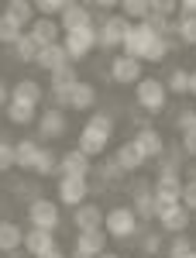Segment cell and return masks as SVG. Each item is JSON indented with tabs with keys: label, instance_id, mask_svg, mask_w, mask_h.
<instances>
[{
	"label": "cell",
	"instance_id": "cell-1",
	"mask_svg": "<svg viewBox=\"0 0 196 258\" xmlns=\"http://www.w3.org/2000/svg\"><path fill=\"white\" fill-rule=\"evenodd\" d=\"M120 48H124V55H131V59H138V62H162L176 48V38H158L145 21H138V24L127 28Z\"/></svg>",
	"mask_w": 196,
	"mask_h": 258
},
{
	"label": "cell",
	"instance_id": "cell-2",
	"mask_svg": "<svg viewBox=\"0 0 196 258\" xmlns=\"http://www.w3.org/2000/svg\"><path fill=\"white\" fill-rule=\"evenodd\" d=\"M110 135H114V117L110 114H90V120L83 124V131H79V152L86 155V159H97L103 155V148L110 145Z\"/></svg>",
	"mask_w": 196,
	"mask_h": 258
},
{
	"label": "cell",
	"instance_id": "cell-3",
	"mask_svg": "<svg viewBox=\"0 0 196 258\" xmlns=\"http://www.w3.org/2000/svg\"><path fill=\"white\" fill-rule=\"evenodd\" d=\"M127 28H131V21L124 18V14H107V18L97 21V45L100 52H114L124 45V35H127Z\"/></svg>",
	"mask_w": 196,
	"mask_h": 258
},
{
	"label": "cell",
	"instance_id": "cell-4",
	"mask_svg": "<svg viewBox=\"0 0 196 258\" xmlns=\"http://www.w3.org/2000/svg\"><path fill=\"white\" fill-rule=\"evenodd\" d=\"M103 231H107V238H117V241H127L138 234V217L131 207H114V210H107L103 214Z\"/></svg>",
	"mask_w": 196,
	"mask_h": 258
},
{
	"label": "cell",
	"instance_id": "cell-5",
	"mask_svg": "<svg viewBox=\"0 0 196 258\" xmlns=\"http://www.w3.org/2000/svg\"><path fill=\"white\" fill-rule=\"evenodd\" d=\"M165 97H169V90H165V83L155 80V76H148V80H141L135 86L138 107L148 110V114H162V110H165Z\"/></svg>",
	"mask_w": 196,
	"mask_h": 258
},
{
	"label": "cell",
	"instance_id": "cell-6",
	"mask_svg": "<svg viewBox=\"0 0 196 258\" xmlns=\"http://www.w3.org/2000/svg\"><path fill=\"white\" fill-rule=\"evenodd\" d=\"M28 220H31V227L35 231H52L55 234V227L62 224V214H59V203L55 200H35V203H28Z\"/></svg>",
	"mask_w": 196,
	"mask_h": 258
},
{
	"label": "cell",
	"instance_id": "cell-7",
	"mask_svg": "<svg viewBox=\"0 0 196 258\" xmlns=\"http://www.w3.org/2000/svg\"><path fill=\"white\" fill-rule=\"evenodd\" d=\"M62 48H66L69 62H83L93 48H97V28H79V31L62 35Z\"/></svg>",
	"mask_w": 196,
	"mask_h": 258
},
{
	"label": "cell",
	"instance_id": "cell-8",
	"mask_svg": "<svg viewBox=\"0 0 196 258\" xmlns=\"http://www.w3.org/2000/svg\"><path fill=\"white\" fill-rule=\"evenodd\" d=\"M131 210H135L138 220L155 217V182H148V179H135L131 182Z\"/></svg>",
	"mask_w": 196,
	"mask_h": 258
},
{
	"label": "cell",
	"instance_id": "cell-9",
	"mask_svg": "<svg viewBox=\"0 0 196 258\" xmlns=\"http://www.w3.org/2000/svg\"><path fill=\"white\" fill-rule=\"evenodd\" d=\"M93 186L86 182V179H79V176H62L59 179V203H66V207H83L86 203V193H90Z\"/></svg>",
	"mask_w": 196,
	"mask_h": 258
},
{
	"label": "cell",
	"instance_id": "cell-10",
	"mask_svg": "<svg viewBox=\"0 0 196 258\" xmlns=\"http://www.w3.org/2000/svg\"><path fill=\"white\" fill-rule=\"evenodd\" d=\"M107 248V231H79L76 234V248H73V258H100Z\"/></svg>",
	"mask_w": 196,
	"mask_h": 258
},
{
	"label": "cell",
	"instance_id": "cell-11",
	"mask_svg": "<svg viewBox=\"0 0 196 258\" xmlns=\"http://www.w3.org/2000/svg\"><path fill=\"white\" fill-rule=\"evenodd\" d=\"M59 28H62V35H69V31H79V28H97V21L90 18V7H86V4H69V0H66Z\"/></svg>",
	"mask_w": 196,
	"mask_h": 258
},
{
	"label": "cell",
	"instance_id": "cell-12",
	"mask_svg": "<svg viewBox=\"0 0 196 258\" xmlns=\"http://www.w3.org/2000/svg\"><path fill=\"white\" fill-rule=\"evenodd\" d=\"M24 251L31 258H48V255H55L59 248H55V234L52 231H24Z\"/></svg>",
	"mask_w": 196,
	"mask_h": 258
},
{
	"label": "cell",
	"instance_id": "cell-13",
	"mask_svg": "<svg viewBox=\"0 0 196 258\" xmlns=\"http://www.w3.org/2000/svg\"><path fill=\"white\" fill-rule=\"evenodd\" d=\"M28 35L35 38L38 48H48V45H59L62 41V28H59V21H52V18H35V24L28 28Z\"/></svg>",
	"mask_w": 196,
	"mask_h": 258
},
{
	"label": "cell",
	"instance_id": "cell-14",
	"mask_svg": "<svg viewBox=\"0 0 196 258\" xmlns=\"http://www.w3.org/2000/svg\"><path fill=\"white\" fill-rule=\"evenodd\" d=\"M110 80L120 83V86H127V83H141V62L131 59V55H117V59L110 62Z\"/></svg>",
	"mask_w": 196,
	"mask_h": 258
},
{
	"label": "cell",
	"instance_id": "cell-15",
	"mask_svg": "<svg viewBox=\"0 0 196 258\" xmlns=\"http://www.w3.org/2000/svg\"><path fill=\"white\" fill-rule=\"evenodd\" d=\"M90 169H93V165H90V159H86L79 148H69L66 155H59V179H62V176H79V179H86V176H90Z\"/></svg>",
	"mask_w": 196,
	"mask_h": 258
},
{
	"label": "cell",
	"instance_id": "cell-16",
	"mask_svg": "<svg viewBox=\"0 0 196 258\" xmlns=\"http://www.w3.org/2000/svg\"><path fill=\"white\" fill-rule=\"evenodd\" d=\"M114 162H117L120 172H138L148 159H145V152L138 148V141H124L117 152H114Z\"/></svg>",
	"mask_w": 196,
	"mask_h": 258
},
{
	"label": "cell",
	"instance_id": "cell-17",
	"mask_svg": "<svg viewBox=\"0 0 196 258\" xmlns=\"http://www.w3.org/2000/svg\"><path fill=\"white\" fill-rule=\"evenodd\" d=\"M66 131H69V124H66V110L48 107V110L38 117V135H41V138H62Z\"/></svg>",
	"mask_w": 196,
	"mask_h": 258
},
{
	"label": "cell",
	"instance_id": "cell-18",
	"mask_svg": "<svg viewBox=\"0 0 196 258\" xmlns=\"http://www.w3.org/2000/svg\"><path fill=\"white\" fill-rule=\"evenodd\" d=\"M73 224H76V231H100L103 227V210L97 203H83V207L73 210Z\"/></svg>",
	"mask_w": 196,
	"mask_h": 258
},
{
	"label": "cell",
	"instance_id": "cell-19",
	"mask_svg": "<svg viewBox=\"0 0 196 258\" xmlns=\"http://www.w3.org/2000/svg\"><path fill=\"white\" fill-rule=\"evenodd\" d=\"M135 141H138V148L145 152V159H162L165 155V141H162V135L155 127H141Z\"/></svg>",
	"mask_w": 196,
	"mask_h": 258
},
{
	"label": "cell",
	"instance_id": "cell-20",
	"mask_svg": "<svg viewBox=\"0 0 196 258\" xmlns=\"http://www.w3.org/2000/svg\"><path fill=\"white\" fill-rule=\"evenodd\" d=\"M97 103V86L93 83H83L79 80L73 90H69V110H93Z\"/></svg>",
	"mask_w": 196,
	"mask_h": 258
},
{
	"label": "cell",
	"instance_id": "cell-21",
	"mask_svg": "<svg viewBox=\"0 0 196 258\" xmlns=\"http://www.w3.org/2000/svg\"><path fill=\"white\" fill-rule=\"evenodd\" d=\"M24 248V231L11 220H0V255H11Z\"/></svg>",
	"mask_w": 196,
	"mask_h": 258
},
{
	"label": "cell",
	"instance_id": "cell-22",
	"mask_svg": "<svg viewBox=\"0 0 196 258\" xmlns=\"http://www.w3.org/2000/svg\"><path fill=\"white\" fill-rule=\"evenodd\" d=\"M189 217H193V214H189V210L179 203V207H172L169 214H162V217H158V224H162V231H169V234H186Z\"/></svg>",
	"mask_w": 196,
	"mask_h": 258
},
{
	"label": "cell",
	"instance_id": "cell-23",
	"mask_svg": "<svg viewBox=\"0 0 196 258\" xmlns=\"http://www.w3.org/2000/svg\"><path fill=\"white\" fill-rule=\"evenodd\" d=\"M35 66H41L45 73H55V69H62V66H69V55H66V48L59 45H48V48H41L38 59H35Z\"/></svg>",
	"mask_w": 196,
	"mask_h": 258
},
{
	"label": "cell",
	"instance_id": "cell-24",
	"mask_svg": "<svg viewBox=\"0 0 196 258\" xmlns=\"http://www.w3.org/2000/svg\"><path fill=\"white\" fill-rule=\"evenodd\" d=\"M38 155H41V145L38 141H18L14 145V162H18V169H35L38 165Z\"/></svg>",
	"mask_w": 196,
	"mask_h": 258
},
{
	"label": "cell",
	"instance_id": "cell-25",
	"mask_svg": "<svg viewBox=\"0 0 196 258\" xmlns=\"http://www.w3.org/2000/svg\"><path fill=\"white\" fill-rule=\"evenodd\" d=\"M155 193H158V197L182 200V176H179V172H158V179H155Z\"/></svg>",
	"mask_w": 196,
	"mask_h": 258
},
{
	"label": "cell",
	"instance_id": "cell-26",
	"mask_svg": "<svg viewBox=\"0 0 196 258\" xmlns=\"http://www.w3.org/2000/svg\"><path fill=\"white\" fill-rule=\"evenodd\" d=\"M41 97H45V93H41V86H38L35 80H21L18 86L11 90V100H21V103H31V107H38V103H41Z\"/></svg>",
	"mask_w": 196,
	"mask_h": 258
},
{
	"label": "cell",
	"instance_id": "cell-27",
	"mask_svg": "<svg viewBox=\"0 0 196 258\" xmlns=\"http://www.w3.org/2000/svg\"><path fill=\"white\" fill-rule=\"evenodd\" d=\"M4 14L14 21V24H21V28H24V24H35V4H28V0H11Z\"/></svg>",
	"mask_w": 196,
	"mask_h": 258
},
{
	"label": "cell",
	"instance_id": "cell-28",
	"mask_svg": "<svg viewBox=\"0 0 196 258\" xmlns=\"http://www.w3.org/2000/svg\"><path fill=\"white\" fill-rule=\"evenodd\" d=\"M11 48H14V59H18V62H35V59H38V52H41L38 45H35V38H31L28 31H24V35H21V38L14 41Z\"/></svg>",
	"mask_w": 196,
	"mask_h": 258
},
{
	"label": "cell",
	"instance_id": "cell-29",
	"mask_svg": "<svg viewBox=\"0 0 196 258\" xmlns=\"http://www.w3.org/2000/svg\"><path fill=\"white\" fill-rule=\"evenodd\" d=\"M7 120L11 124H31L35 120V107L31 103H21V100H11L7 103Z\"/></svg>",
	"mask_w": 196,
	"mask_h": 258
},
{
	"label": "cell",
	"instance_id": "cell-30",
	"mask_svg": "<svg viewBox=\"0 0 196 258\" xmlns=\"http://www.w3.org/2000/svg\"><path fill=\"white\" fill-rule=\"evenodd\" d=\"M165 90L169 93H189V69H182V66H176L172 73H169V80H165Z\"/></svg>",
	"mask_w": 196,
	"mask_h": 258
},
{
	"label": "cell",
	"instance_id": "cell-31",
	"mask_svg": "<svg viewBox=\"0 0 196 258\" xmlns=\"http://www.w3.org/2000/svg\"><path fill=\"white\" fill-rule=\"evenodd\" d=\"M35 172H38V176H55V172H59V155H55L52 148H41Z\"/></svg>",
	"mask_w": 196,
	"mask_h": 258
},
{
	"label": "cell",
	"instance_id": "cell-32",
	"mask_svg": "<svg viewBox=\"0 0 196 258\" xmlns=\"http://www.w3.org/2000/svg\"><path fill=\"white\" fill-rule=\"evenodd\" d=\"M21 35H24V28H21V24H14L7 14H0V45H14Z\"/></svg>",
	"mask_w": 196,
	"mask_h": 258
},
{
	"label": "cell",
	"instance_id": "cell-33",
	"mask_svg": "<svg viewBox=\"0 0 196 258\" xmlns=\"http://www.w3.org/2000/svg\"><path fill=\"white\" fill-rule=\"evenodd\" d=\"M196 248H193V238H186V234H172L169 241V258H189Z\"/></svg>",
	"mask_w": 196,
	"mask_h": 258
},
{
	"label": "cell",
	"instance_id": "cell-34",
	"mask_svg": "<svg viewBox=\"0 0 196 258\" xmlns=\"http://www.w3.org/2000/svg\"><path fill=\"white\" fill-rule=\"evenodd\" d=\"M76 83H79V80H76V69H73V62L52 73V86H55V90H73Z\"/></svg>",
	"mask_w": 196,
	"mask_h": 258
},
{
	"label": "cell",
	"instance_id": "cell-35",
	"mask_svg": "<svg viewBox=\"0 0 196 258\" xmlns=\"http://www.w3.org/2000/svg\"><path fill=\"white\" fill-rule=\"evenodd\" d=\"M120 14H124V18H131L138 24V21L148 18V4H145V0H124V4H120Z\"/></svg>",
	"mask_w": 196,
	"mask_h": 258
},
{
	"label": "cell",
	"instance_id": "cell-36",
	"mask_svg": "<svg viewBox=\"0 0 196 258\" xmlns=\"http://www.w3.org/2000/svg\"><path fill=\"white\" fill-rule=\"evenodd\" d=\"M14 197H21V200H28V203H35V200H41V193H38V182H31V179H18L14 186Z\"/></svg>",
	"mask_w": 196,
	"mask_h": 258
},
{
	"label": "cell",
	"instance_id": "cell-37",
	"mask_svg": "<svg viewBox=\"0 0 196 258\" xmlns=\"http://www.w3.org/2000/svg\"><path fill=\"white\" fill-rule=\"evenodd\" d=\"M35 11H38L41 18L59 21V18H62V11H66V0H38V4H35Z\"/></svg>",
	"mask_w": 196,
	"mask_h": 258
},
{
	"label": "cell",
	"instance_id": "cell-38",
	"mask_svg": "<svg viewBox=\"0 0 196 258\" xmlns=\"http://www.w3.org/2000/svg\"><path fill=\"white\" fill-rule=\"evenodd\" d=\"M14 165H18V162H14V145L0 138V172H7V169H14Z\"/></svg>",
	"mask_w": 196,
	"mask_h": 258
},
{
	"label": "cell",
	"instance_id": "cell-39",
	"mask_svg": "<svg viewBox=\"0 0 196 258\" xmlns=\"http://www.w3.org/2000/svg\"><path fill=\"white\" fill-rule=\"evenodd\" d=\"M189 214H196V179H189V182H182V200H179Z\"/></svg>",
	"mask_w": 196,
	"mask_h": 258
},
{
	"label": "cell",
	"instance_id": "cell-40",
	"mask_svg": "<svg viewBox=\"0 0 196 258\" xmlns=\"http://www.w3.org/2000/svg\"><path fill=\"white\" fill-rule=\"evenodd\" d=\"M179 4H172V0H158V4H148V14H158V18L169 21V14H176Z\"/></svg>",
	"mask_w": 196,
	"mask_h": 258
},
{
	"label": "cell",
	"instance_id": "cell-41",
	"mask_svg": "<svg viewBox=\"0 0 196 258\" xmlns=\"http://www.w3.org/2000/svg\"><path fill=\"white\" fill-rule=\"evenodd\" d=\"M162 244H165V238H162V234H145L141 251H145V255H158V251H162Z\"/></svg>",
	"mask_w": 196,
	"mask_h": 258
},
{
	"label": "cell",
	"instance_id": "cell-42",
	"mask_svg": "<svg viewBox=\"0 0 196 258\" xmlns=\"http://www.w3.org/2000/svg\"><path fill=\"white\" fill-rule=\"evenodd\" d=\"M120 176H124V172L117 169V162H114V159H110V162H103V165H100V179H103V182H117Z\"/></svg>",
	"mask_w": 196,
	"mask_h": 258
},
{
	"label": "cell",
	"instance_id": "cell-43",
	"mask_svg": "<svg viewBox=\"0 0 196 258\" xmlns=\"http://www.w3.org/2000/svg\"><path fill=\"white\" fill-rule=\"evenodd\" d=\"M176 127L182 131V135H186V131H196V110H182V114L176 117Z\"/></svg>",
	"mask_w": 196,
	"mask_h": 258
},
{
	"label": "cell",
	"instance_id": "cell-44",
	"mask_svg": "<svg viewBox=\"0 0 196 258\" xmlns=\"http://www.w3.org/2000/svg\"><path fill=\"white\" fill-rule=\"evenodd\" d=\"M48 100L55 103V110H69V90H55V86H52Z\"/></svg>",
	"mask_w": 196,
	"mask_h": 258
},
{
	"label": "cell",
	"instance_id": "cell-45",
	"mask_svg": "<svg viewBox=\"0 0 196 258\" xmlns=\"http://www.w3.org/2000/svg\"><path fill=\"white\" fill-rule=\"evenodd\" d=\"M179 18H196V0H182L179 4Z\"/></svg>",
	"mask_w": 196,
	"mask_h": 258
},
{
	"label": "cell",
	"instance_id": "cell-46",
	"mask_svg": "<svg viewBox=\"0 0 196 258\" xmlns=\"http://www.w3.org/2000/svg\"><path fill=\"white\" fill-rule=\"evenodd\" d=\"M7 103H11V90L4 86V80H0V107H7Z\"/></svg>",
	"mask_w": 196,
	"mask_h": 258
},
{
	"label": "cell",
	"instance_id": "cell-47",
	"mask_svg": "<svg viewBox=\"0 0 196 258\" xmlns=\"http://www.w3.org/2000/svg\"><path fill=\"white\" fill-rule=\"evenodd\" d=\"M189 93L196 97V73H189Z\"/></svg>",
	"mask_w": 196,
	"mask_h": 258
},
{
	"label": "cell",
	"instance_id": "cell-48",
	"mask_svg": "<svg viewBox=\"0 0 196 258\" xmlns=\"http://www.w3.org/2000/svg\"><path fill=\"white\" fill-rule=\"evenodd\" d=\"M100 258H120V255H114V251H103V255H100Z\"/></svg>",
	"mask_w": 196,
	"mask_h": 258
},
{
	"label": "cell",
	"instance_id": "cell-49",
	"mask_svg": "<svg viewBox=\"0 0 196 258\" xmlns=\"http://www.w3.org/2000/svg\"><path fill=\"white\" fill-rule=\"evenodd\" d=\"M4 258H21V251H11V255H4Z\"/></svg>",
	"mask_w": 196,
	"mask_h": 258
},
{
	"label": "cell",
	"instance_id": "cell-50",
	"mask_svg": "<svg viewBox=\"0 0 196 258\" xmlns=\"http://www.w3.org/2000/svg\"><path fill=\"white\" fill-rule=\"evenodd\" d=\"M48 258H66V255H59V251H55V255H48Z\"/></svg>",
	"mask_w": 196,
	"mask_h": 258
},
{
	"label": "cell",
	"instance_id": "cell-51",
	"mask_svg": "<svg viewBox=\"0 0 196 258\" xmlns=\"http://www.w3.org/2000/svg\"><path fill=\"white\" fill-rule=\"evenodd\" d=\"M193 248H196V238H193Z\"/></svg>",
	"mask_w": 196,
	"mask_h": 258
},
{
	"label": "cell",
	"instance_id": "cell-52",
	"mask_svg": "<svg viewBox=\"0 0 196 258\" xmlns=\"http://www.w3.org/2000/svg\"><path fill=\"white\" fill-rule=\"evenodd\" d=\"M189 258H196V251H193V255H189Z\"/></svg>",
	"mask_w": 196,
	"mask_h": 258
},
{
	"label": "cell",
	"instance_id": "cell-53",
	"mask_svg": "<svg viewBox=\"0 0 196 258\" xmlns=\"http://www.w3.org/2000/svg\"><path fill=\"white\" fill-rule=\"evenodd\" d=\"M193 179H196V176H193Z\"/></svg>",
	"mask_w": 196,
	"mask_h": 258
}]
</instances>
